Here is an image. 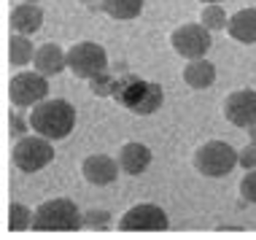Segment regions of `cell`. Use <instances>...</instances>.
I'll return each mask as SVG.
<instances>
[{
  "label": "cell",
  "mask_w": 256,
  "mask_h": 240,
  "mask_svg": "<svg viewBox=\"0 0 256 240\" xmlns=\"http://www.w3.org/2000/svg\"><path fill=\"white\" fill-rule=\"evenodd\" d=\"M30 127L49 140H65L76 127V108L68 100H40L30 111Z\"/></svg>",
  "instance_id": "cell-1"
},
{
  "label": "cell",
  "mask_w": 256,
  "mask_h": 240,
  "mask_svg": "<svg viewBox=\"0 0 256 240\" xmlns=\"http://www.w3.org/2000/svg\"><path fill=\"white\" fill-rule=\"evenodd\" d=\"M84 227V216L78 214V205L68 197L46 200L36 208L32 230L36 232H76Z\"/></svg>",
  "instance_id": "cell-2"
},
{
  "label": "cell",
  "mask_w": 256,
  "mask_h": 240,
  "mask_svg": "<svg viewBox=\"0 0 256 240\" xmlns=\"http://www.w3.org/2000/svg\"><path fill=\"white\" fill-rule=\"evenodd\" d=\"M240 164V152L224 140H208L194 152V168L205 178H224Z\"/></svg>",
  "instance_id": "cell-3"
},
{
  "label": "cell",
  "mask_w": 256,
  "mask_h": 240,
  "mask_svg": "<svg viewBox=\"0 0 256 240\" xmlns=\"http://www.w3.org/2000/svg\"><path fill=\"white\" fill-rule=\"evenodd\" d=\"M14 168L22 170V173H38L44 170L46 164L54 160V148H52V140L44 138V135H24L14 143Z\"/></svg>",
  "instance_id": "cell-4"
},
{
  "label": "cell",
  "mask_w": 256,
  "mask_h": 240,
  "mask_svg": "<svg viewBox=\"0 0 256 240\" xmlns=\"http://www.w3.org/2000/svg\"><path fill=\"white\" fill-rule=\"evenodd\" d=\"M68 68L76 78L92 81L94 76L108 70V54L94 40H81V44H73L68 49Z\"/></svg>",
  "instance_id": "cell-5"
},
{
  "label": "cell",
  "mask_w": 256,
  "mask_h": 240,
  "mask_svg": "<svg viewBox=\"0 0 256 240\" xmlns=\"http://www.w3.org/2000/svg\"><path fill=\"white\" fill-rule=\"evenodd\" d=\"M8 94H11V100L16 108H32V106H38L40 100H46V94H49V81H46V76L38 70H22L11 78Z\"/></svg>",
  "instance_id": "cell-6"
},
{
  "label": "cell",
  "mask_w": 256,
  "mask_h": 240,
  "mask_svg": "<svg viewBox=\"0 0 256 240\" xmlns=\"http://www.w3.org/2000/svg\"><path fill=\"white\" fill-rule=\"evenodd\" d=\"M170 44L176 54H181L184 60H200L205 57L208 49H210V30L200 22V24H181L172 30L170 36Z\"/></svg>",
  "instance_id": "cell-7"
},
{
  "label": "cell",
  "mask_w": 256,
  "mask_h": 240,
  "mask_svg": "<svg viewBox=\"0 0 256 240\" xmlns=\"http://www.w3.org/2000/svg\"><path fill=\"white\" fill-rule=\"evenodd\" d=\"M168 227H170V222H168L164 208H159L154 202L132 205L119 222L122 232H164Z\"/></svg>",
  "instance_id": "cell-8"
},
{
  "label": "cell",
  "mask_w": 256,
  "mask_h": 240,
  "mask_svg": "<svg viewBox=\"0 0 256 240\" xmlns=\"http://www.w3.org/2000/svg\"><path fill=\"white\" fill-rule=\"evenodd\" d=\"M226 122L240 130H248L256 124V92L254 89H238L224 102Z\"/></svg>",
  "instance_id": "cell-9"
},
{
  "label": "cell",
  "mask_w": 256,
  "mask_h": 240,
  "mask_svg": "<svg viewBox=\"0 0 256 240\" xmlns=\"http://www.w3.org/2000/svg\"><path fill=\"white\" fill-rule=\"evenodd\" d=\"M119 170H122L119 160H114L108 154H92L81 164V173H84V178L92 186H108V184H114L119 178Z\"/></svg>",
  "instance_id": "cell-10"
},
{
  "label": "cell",
  "mask_w": 256,
  "mask_h": 240,
  "mask_svg": "<svg viewBox=\"0 0 256 240\" xmlns=\"http://www.w3.org/2000/svg\"><path fill=\"white\" fill-rule=\"evenodd\" d=\"M32 65H36L38 73H44L46 78L57 76L68 68V52H62L57 44H44L36 49V57H32Z\"/></svg>",
  "instance_id": "cell-11"
},
{
  "label": "cell",
  "mask_w": 256,
  "mask_h": 240,
  "mask_svg": "<svg viewBox=\"0 0 256 240\" xmlns=\"http://www.w3.org/2000/svg\"><path fill=\"white\" fill-rule=\"evenodd\" d=\"M148 164H151V148L148 146L135 143V140H130V143H124V146H122V152H119V168H122V173L140 176Z\"/></svg>",
  "instance_id": "cell-12"
},
{
  "label": "cell",
  "mask_w": 256,
  "mask_h": 240,
  "mask_svg": "<svg viewBox=\"0 0 256 240\" xmlns=\"http://www.w3.org/2000/svg\"><path fill=\"white\" fill-rule=\"evenodd\" d=\"M44 24V11H40L38 3H19L16 8L11 11V30L22 32V36H32V32L40 30Z\"/></svg>",
  "instance_id": "cell-13"
},
{
  "label": "cell",
  "mask_w": 256,
  "mask_h": 240,
  "mask_svg": "<svg viewBox=\"0 0 256 240\" xmlns=\"http://www.w3.org/2000/svg\"><path fill=\"white\" fill-rule=\"evenodd\" d=\"M226 32L238 44H256V8L234 11L226 22Z\"/></svg>",
  "instance_id": "cell-14"
},
{
  "label": "cell",
  "mask_w": 256,
  "mask_h": 240,
  "mask_svg": "<svg viewBox=\"0 0 256 240\" xmlns=\"http://www.w3.org/2000/svg\"><path fill=\"white\" fill-rule=\"evenodd\" d=\"M184 81L192 89H208L216 81V68H213V62H208L205 57L189 60V65L184 68Z\"/></svg>",
  "instance_id": "cell-15"
},
{
  "label": "cell",
  "mask_w": 256,
  "mask_h": 240,
  "mask_svg": "<svg viewBox=\"0 0 256 240\" xmlns=\"http://www.w3.org/2000/svg\"><path fill=\"white\" fill-rule=\"evenodd\" d=\"M100 8L106 11L110 19H119V22H130V19L140 16V11H143V0H100Z\"/></svg>",
  "instance_id": "cell-16"
},
{
  "label": "cell",
  "mask_w": 256,
  "mask_h": 240,
  "mask_svg": "<svg viewBox=\"0 0 256 240\" xmlns=\"http://www.w3.org/2000/svg\"><path fill=\"white\" fill-rule=\"evenodd\" d=\"M8 57H11V65H16V68L30 65L32 57H36V49H32L30 38L22 36V32H14L8 40Z\"/></svg>",
  "instance_id": "cell-17"
},
{
  "label": "cell",
  "mask_w": 256,
  "mask_h": 240,
  "mask_svg": "<svg viewBox=\"0 0 256 240\" xmlns=\"http://www.w3.org/2000/svg\"><path fill=\"white\" fill-rule=\"evenodd\" d=\"M32 218H36V214H32L27 205L22 202H14L11 210H8V230L11 232H24V230H32Z\"/></svg>",
  "instance_id": "cell-18"
},
{
  "label": "cell",
  "mask_w": 256,
  "mask_h": 240,
  "mask_svg": "<svg viewBox=\"0 0 256 240\" xmlns=\"http://www.w3.org/2000/svg\"><path fill=\"white\" fill-rule=\"evenodd\" d=\"M200 22L213 32V30H224L230 19H226V11L221 8V3H205L202 14H200Z\"/></svg>",
  "instance_id": "cell-19"
},
{
  "label": "cell",
  "mask_w": 256,
  "mask_h": 240,
  "mask_svg": "<svg viewBox=\"0 0 256 240\" xmlns=\"http://www.w3.org/2000/svg\"><path fill=\"white\" fill-rule=\"evenodd\" d=\"M108 222H110V214L108 210H86L84 214V227L86 230H106L108 227Z\"/></svg>",
  "instance_id": "cell-20"
},
{
  "label": "cell",
  "mask_w": 256,
  "mask_h": 240,
  "mask_svg": "<svg viewBox=\"0 0 256 240\" xmlns=\"http://www.w3.org/2000/svg\"><path fill=\"white\" fill-rule=\"evenodd\" d=\"M92 94H98V98H106V94H114V86H116V81L108 76V70L106 73H100V76H94L92 81Z\"/></svg>",
  "instance_id": "cell-21"
},
{
  "label": "cell",
  "mask_w": 256,
  "mask_h": 240,
  "mask_svg": "<svg viewBox=\"0 0 256 240\" xmlns=\"http://www.w3.org/2000/svg\"><path fill=\"white\" fill-rule=\"evenodd\" d=\"M240 194H243L246 202H254L256 205V168H251L243 176V181H240Z\"/></svg>",
  "instance_id": "cell-22"
},
{
  "label": "cell",
  "mask_w": 256,
  "mask_h": 240,
  "mask_svg": "<svg viewBox=\"0 0 256 240\" xmlns=\"http://www.w3.org/2000/svg\"><path fill=\"white\" fill-rule=\"evenodd\" d=\"M27 124H30V119H22L19 114H11V138H24L27 135Z\"/></svg>",
  "instance_id": "cell-23"
},
{
  "label": "cell",
  "mask_w": 256,
  "mask_h": 240,
  "mask_svg": "<svg viewBox=\"0 0 256 240\" xmlns=\"http://www.w3.org/2000/svg\"><path fill=\"white\" fill-rule=\"evenodd\" d=\"M240 164H243L246 170L256 168V146L254 143H248L246 148H240Z\"/></svg>",
  "instance_id": "cell-24"
},
{
  "label": "cell",
  "mask_w": 256,
  "mask_h": 240,
  "mask_svg": "<svg viewBox=\"0 0 256 240\" xmlns=\"http://www.w3.org/2000/svg\"><path fill=\"white\" fill-rule=\"evenodd\" d=\"M248 135H251V143L256 146V124H254V127H248Z\"/></svg>",
  "instance_id": "cell-25"
},
{
  "label": "cell",
  "mask_w": 256,
  "mask_h": 240,
  "mask_svg": "<svg viewBox=\"0 0 256 240\" xmlns=\"http://www.w3.org/2000/svg\"><path fill=\"white\" fill-rule=\"evenodd\" d=\"M78 3H84V6H92V3H94V0H78Z\"/></svg>",
  "instance_id": "cell-26"
},
{
  "label": "cell",
  "mask_w": 256,
  "mask_h": 240,
  "mask_svg": "<svg viewBox=\"0 0 256 240\" xmlns=\"http://www.w3.org/2000/svg\"><path fill=\"white\" fill-rule=\"evenodd\" d=\"M202 3H221V0H202Z\"/></svg>",
  "instance_id": "cell-27"
},
{
  "label": "cell",
  "mask_w": 256,
  "mask_h": 240,
  "mask_svg": "<svg viewBox=\"0 0 256 240\" xmlns=\"http://www.w3.org/2000/svg\"><path fill=\"white\" fill-rule=\"evenodd\" d=\"M27 3H36V0H27Z\"/></svg>",
  "instance_id": "cell-28"
}]
</instances>
